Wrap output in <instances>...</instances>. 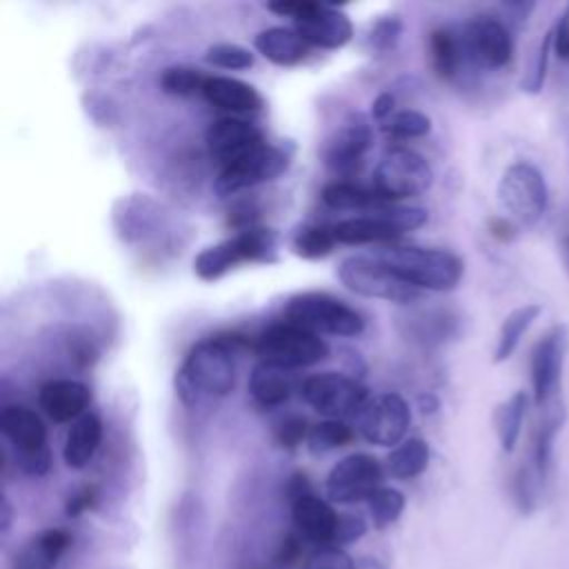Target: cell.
<instances>
[{
    "mask_svg": "<svg viewBox=\"0 0 569 569\" xmlns=\"http://www.w3.org/2000/svg\"><path fill=\"white\" fill-rule=\"evenodd\" d=\"M385 469L371 453H349L338 460L325 480V491L331 502L353 505L367 502L382 487Z\"/></svg>",
    "mask_w": 569,
    "mask_h": 569,
    "instance_id": "7c38bea8",
    "label": "cell"
},
{
    "mask_svg": "<svg viewBox=\"0 0 569 569\" xmlns=\"http://www.w3.org/2000/svg\"><path fill=\"white\" fill-rule=\"evenodd\" d=\"M93 505H96V489H93V487H82V489H78L73 496H69L64 511H67V516L76 518V516H80L82 511L91 509Z\"/></svg>",
    "mask_w": 569,
    "mask_h": 569,
    "instance_id": "bcb514c9",
    "label": "cell"
},
{
    "mask_svg": "<svg viewBox=\"0 0 569 569\" xmlns=\"http://www.w3.org/2000/svg\"><path fill=\"white\" fill-rule=\"evenodd\" d=\"M353 438V429L345 422V420H320L318 425H313L309 429L307 436V447L311 453H327L333 449H340L345 445H349Z\"/></svg>",
    "mask_w": 569,
    "mask_h": 569,
    "instance_id": "836d02e7",
    "label": "cell"
},
{
    "mask_svg": "<svg viewBox=\"0 0 569 569\" xmlns=\"http://www.w3.org/2000/svg\"><path fill=\"white\" fill-rule=\"evenodd\" d=\"M293 151L296 147L291 142H282V144L262 142L260 147L251 149L236 162L220 169L213 182L216 193L220 198H229L242 189H251L262 182H271L280 178L289 169Z\"/></svg>",
    "mask_w": 569,
    "mask_h": 569,
    "instance_id": "ba28073f",
    "label": "cell"
},
{
    "mask_svg": "<svg viewBox=\"0 0 569 569\" xmlns=\"http://www.w3.org/2000/svg\"><path fill=\"white\" fill-rule=\"evenodd\" d=\"M429 445L422 438H407L387 456V471L396 480H411L429 465Z\"/></svg>",
    "mask_w": 569,
    "mask_h": 569,
    "instance_id": "4dcf8cb0",
    "label": "cell"
},
{
    "mask_svg": "<svg viewBox=\"0 0 569 569\" xmlns=\"http://www.w3.org/2000/svg\"><path fill=\"white\" fill-rule=\"evenodd\" d=\"M253 351L264 365L296 371L325 360L329 356V345L318 333L284 320L269 325L256 338Z\"/></svg>",
    "mask_w": 569,
    "mask_h": 569,
    "instance_id": "277c9868",
    "label": "cell"
},
{
    "mask_svg": "<svg viewBox=\"0 0 569 569\" xmlns=\"http://www.w3.org/2000/svg\"><path fill=\"white\" fill-rule=\"evenodd\" d=\"M360 436L378 447L400 445L411 425V409L400 393H382L371 398L356 418Z\"/></svg>",
    "mask_w": 569,
    "mask_h": 569,
    "instance_id": "5bb4252c",
    "label": "cell"
},
{
    "mask_svg": "<svg viewBox=\"0 0 569 569\" xmlns=\"http://www.w3.org/2000/svg\"><path fill=\"white\" fill-rule=\"evenodd\" d=\"M0 433L13 447L16 458L47 449V427L42 418L24 405H7L0 411Z\"/></svg>",
    "mask_w": 569,
    "mask_h": 569,
    "instance_id": "d6986e66",
    "label": "cell"
},
{
    "mask_svg": "<svg viewBox=\"0 0 569 569\" xmlns=\"http://www.w3.org/2000/svg\"><path fill=\"white\" fill-rule=\"evenodd\" d=\"M429 213L422 207H400L387 202L376 211L365 216L347 218L333 224L336 238L342 244H369V242H391L402 233L420 229Z\"/></svg>",
    "mask_w": 569,
    "mask_h": 569,
    "instance_id": "8992f818",
    "label": "cell"
},
{
    "mask_svg": "<svg viewBox=\"0 0 569 569\" xmlns=\"http://www.w3.org/2000/svg\"><path fill=\"white\" fill-rule=\"evenodd\" d=\"M433 184L431 164L416 151L389 149L373 169V189L387 200H402L425 193Z\"/></svg>",
    "mask_w": 569,
    "mask_h": 569,
    "instance_id": "8fae6325",
    "label": "cell"
},
{
    "mask_svg": "<svg viewBox=\"0 0 569 569\" xmlns=\"http://www.w3.org/2000/svg\"><path fill=\"white\" fill-rule=\"evenodd\" d=\"M393 107H396L393 93H391V91H382V93L373 100V104H371V118L378 120V122H385V120L391 118Z\"/></svg>",
    "mask_w": 569,
    "mask_h": 569,
    "instance_id": "7dc6e473",
    "label": "cell"
},
{
    "mask_svg": "<svg viewBox=\"0 0 569 569\" xmlns=\"http://www.w3.org/2000/svg\"><path fill=\"white\" fill-rule=\"evenodd\" d=\"M569 349V329L567 325H553L533 347L529 371H531V391L538 407L549 405L558 398L565 356Z\"/></svg>",
    "mask_w": 569,
    "mask_h": 569,
    "instance_id": "4fadbf2b",
    "label": "cell"
},
{
    "mask_svg": "<svg viewBox=\"0 0 569 569\" xmlns=\"http://www.w3.org/2000/svg\"><path fill=\"white\" fill-rule=\"evenodd\" d=\"M302 569H356V562L340 547H320L307 558Z\"/></svg>",
    "mask_w": 569,
    "mask_h": 569,
    "instance_id": "b9f144b4",
    "label": "cell"
},
{
    "mask_svg": "<svg viewBox=\"0 0 569 569\" xmlns=\"http://www.w3.org/2000/svg\"><path fill=\"white\" fill-rule=\"evenodd\" d=\"M38 405L53 422L78 420L91 405V389L80 380L56 378L40 387Z\"/></svg>",
    "mask_w": 569,
    "mask_h": 569,
    "instance_id": "44dd1931",
    "label": "cell"
},
{
    "mask_svg": "<svg viewBox=\"0 0 569 569\" xmlns=\"http://www.w3.org/2000/svg\"><path fill=\"white\" fill-rule=\"evenodd\" d=\"M400 33H402V20L398 16H385L371 24L367 44L371 47V51L387 53L398 44Z\"/></svg>",
    "mask_w": 569,
    "mask_h": 569,
    "instance_id": "60d3db41",
    "label": "cell"
},
{
    "mask_svg": "<svg viewBox=\"0 0 569 569\" xmlns=\"http://www.w3.org/2000/svg\"><path fill=\"white\" fill-rule=\"evenodd\" d=\"M278 247L280 236L273 229H240L236 236L211 247H204L193 258V273L204 282H213L242 262H276Z\"/></svg>",
    "mask_w": 569,
    "mask_h": 569,
    "instance_id": "3957f363",
    "label": "cell"
},
{
    "mask_svg": "<svg viewBox=\"0 0 569 569\" xmlns=\"http://www.w3.org/2000/svg\"><path fill=\"white\" fill-rule=\"evenodd\" d=\"M207 82V76H202L198 69L173 64L167 67L160 73V89L169 96H191V93H202V87Z\"/></svg>",
    "mask_w": 569,
    "mask_h": 569,
    "instance_id": "74e56055",
    "label": "cell"
},
{
    "mask_svg": "<svg viewBox=\"0 0 569 569\" xmlns=\"http://www.w3.org/2000/svg\"><path fill=\"white\" fill-rule=\"evenodd\" d=\"M429 56H431V64H433V71L438 73V78L451 80L460 71L462 60L467 58L462 36H458L445 27L433 29L429 33Z\"/></svg>",
    "mask_w": 569,
    "mask_h": 569,
    "instance_id": "f1b7e54d",
    "label": "cell"
},
{
    "mask_svg": "<svg viewBox=\"0 0 569 569\" xmlns=\"http://www.w3.org/2000/svg\"><path fill=\"white\" fill-rule=\"evenodd\" d=\"M71 547V533L60 527H51L33 536L13 558L11 569H56L60 558Z\"/></svg>",
    "mask_w": 569,
    "mask_h": 569,
    "instance_id": "603a6c76",
    "label": "cell"
},
{
    "mask_svg": "<svg viewBox=\"0 0 569 569\" xmlns=\"http://www.w3.org/2000/svg\"><path fill=\"white\" fill-rule=\"evenodd\" d=\"M558 251H560L562 267H565V271H567V276H569V233L560 238V242H558Z\"/></svg>",
    "mask_w": 569,
    "mask_h": 569,
    "instance_id": "11a10c76",
    "label": "cell"
},
{
    "mask_svg": "<svg viewBox=\"0 0 569 569\" xmlns=\"http://www.w3.org/2000/svg\"><path fill=\"white\" fill-rule=\"evenodd\" d=\"M542 307L531 302V305H522L518 309H513L500 325L498 338H496V347H493V362H505L513 356V351L518 349L525 331L533 325V320L540 316Z\"/></svg>",
    "mask_w": 569,
    "mask_h": 569,
    "instance_id": "f546056e",
    "label": "cell"
},
{
    "mask_svg": "<svg viewBox=\"0 0 569 569\" xmlns=\"http://www.w3.org/2000/svg\"><path fill=\"white\" fill-rule=\"evenodd\" d=\"M553 49V33L551 29L538 40V47L533 49L531 58H529V67L525 69V76L520 80V89L525 93H540L545 87V78H547V67H549V53Z\"/></svg>",
    "mask_w": 569,
    "mask_h": 569,
    "instance_id": "8d00e7d4",
    "label": "cell"
},
{
    "mask_svg": "<svg viewBox=\"0 0 569 569\" xmlns=\"http://www.w3.org/2000/svg\"><path fill=\"white\" fill-rule=\"evenodd\" d=\"M465 53L485 69H502L513 58V38L509 27L493 16H476L462 29Z\"/></svg>",
    "mask_w": 569,
    "mask_h": 569,
    "instance_id": "2e32d148",
    "label": "cell"
},
{
    "mask_svg": "<svg viewBox=\"0 0 569 569\" xmlns=\"http://www.w3.org/2000/svg\"><path fill=\"white\" fill-rule=\"evenodd\" d=\"M202 96L213 104L231 113H253L262 107L260 93L244 80L231 76H207Z\"/></svg>",
    "mask_w": 569,
    "mask_h": 569,
    "instance_id": "cb8c5ba5",
    "label": "cell"
},
{
    "mask_svg": "<svg viewBox=\"0 0 569 569\" xmlns=\"http://www.w3.org/2000/svg\"><path fill=\"white\" fill-rule=\"evenodd\" d=\"M336 276L345 284V289L365 298H378L393 305H411L422 296L418 287L402 280L373 253L342 258Z\"/></svg>",
    "mask_w": 569,
    "mask_h": 569,
    "instance_id": "5b68a950",
    "label": "cell"
},
{
    "mask_svg": "<svg viewBox=\"0 0 569 569\" xmlns=\"http://www.w3.org/2000/svg\"><path fill=\"white\" fill-rule=\"evenodd\" d=\"M545 480L547 478H542L529 462L518 467V471L513 473V480H511V496H513L516 507L522 513H529L536 509V505L540 500V491L545 487Z\"/></svg>",
    "mask_w": 569,
    "mask_h": 569,
    "instance_id": "d590c367",
    "label": "cell"
},
{
    "mask_svg": "<svg viewBox=\"0 0 569 569\" xmlns=\"http://www.w3.org/2000/svg\"><path fill=\"white\" fill-rule=\"evenodd\" d=\"M498 200L518 224H536L549 204V187L545 176L531 162H513L498 182Z\"/></svg>",
    "mask_w": 569,
    "mask_h": 569,
    "instance_id": "9c48e42d",
    "label": "cell"
},
{
    "mask_svg": "<svg viewBox=\"0 0 569 569\" xmlns=\"http://www.w3.org/2000/svg\"><path fill=\"white\" fill-rule=\"evenodd\" d=\"M284 318L287 322L305 327L318 336L329 333L351 338L360 336L365 329V320L353 307L329 293L318 291H307L289 298V302L284 305Z\"/></svg>",
    "mask_w": 569,
    "mask_h": 569,
    "instance_id": "52a82bcc",
    "label": "cell"
},
{
    "mask_svg": "<svg viewBox=\"0 0 569 569\" xmlns=\"http://www.w3.org/2000/svg\"><path fill=\"white\" fill-rule=\"evenodd\" d=\"M307 420L302 416L291 413L276 425V442L284 449H296L302 440H307Z\"/></svg>",
    "mask_w": 569,
    "mask_h": 569,
    "instance_id": "7bdbcfd3",
    "label": "cell"
},
{
    "mask_svg": "<svg viewBox=\"0 0 569 569\" xmlns=\"http://www.w3.org/2000/svg\"><path fill=\"white\" fill-rule=\"evenodd\" d=\"M533 2H509V4H505V9L511 13V20H518V22H522V20H527V16L533 11Z\"/></svg>",
    "mask_w": 569,
    "mask_h": 569,
    "instance_id": "816d5d0a",
    "label": "cell"
},
{
    "mask_svg": "<svg viewBox=\"0 0 569 569\" xmlns=\"http://www.w3.org/2000/svg\"><path fill=\"white\" fill-rule=\"evenodd\" d=\"M527 393L516 391L505 402H500L493 411V425L500 440V447L505 453H511L516 449V442L522 431V420L527 413Z\"/></svg>",
    "mask_w": 569,
    "mask_h": 569,
    "instance_id": "1f68e13d",
    "label": "cell"
},
{
    "mask_svg": "<svg viewBox=\"0 0 569 569\" xmlns=\"http://www.w3.org/2000/svg\"><path fill=\"white\" fill-rule=\"evenodd\" d=\"M373 256L420 291H451L465 273L462 260L447 249L385 247Z\"/></svg>",
    "mask_w": 569,
    "mask_h": 569,
    "instance_id": "7a4b0ae2",
    "label": "cell"
},
{
    "mask_svg": "<svg viewBox=\"0 0 569 569\" xmlns=\"http://www.w3.org/2000/svg\"><path fill=\"white\" fill-rule=\"evenodd\" d=\"M320 198L329 209H336V211L369 213V211H376L378 207L387 204V200L373 187L367 189L351 180H333V182L325 184L320 191Z\"/></svg>",
    "mask_w": 569,
    "mask_h": 569,
    "instance_id": "83f0119b",
    "label": "cell"
},
{
    "mask_svg": "<svg viewBox=\"0 0 569 569\" xmlns=\"http://www.w3.org/2000/svg\"><path fill=\"white\" fill-rule=\"evenodd\" d=\"M551 33H553V51H556V56L562 58L565 62H569V4L558 16Z\"/></svg>",
    "mask_w": 569,
    "mask_h": 569,
    "instance_id": "f6af8a7d",
    "label": "cell"
},
{
    "mask_svg": "<svg viewBox=\"0 0 569 569\" xmlns=\"http://www.w3.org/2000/svg\"><path fill=\"white\" fill-rule=\"evenodd\" d=\"M307 2H309V0H278V2H269L267 9L273 11V13H278V16L293 18V20H296V18L305 11Z\"/></svg>",
    "mask_w": 569,
    "mask_h": 569,
    "instance_id": "c3c4849f",
    "label": "cell"
},
{
    "mask_svg": "<svg viewBox=\"0 0 569 569\" xmlns=\"http://www.w3.org/2000/svg\"><path fill=\"white\" fill-rule=\"evenodd\" d=\"M298 556H300V538L289 536L287 540H282L276 560H278V565H291Z\"/></svg>",
    "mask_w": 569,
    "mask_h": 569,
    "instance_id": "f907efd6",
    "label": "cell"
},
{
    "mask_svg": "<svg viewBox=\"0 0 569 569\" xmlns=\"http://www.w3.org/2000/svg\"><path fill=\"white\" fill-rule=\"evenodd\" d=\"M247 347L238 333H218L196 342L176 371V393L187 405L224 398L236 385V356Z\"/></svg>",
    "mask_w": 569,
    "mask_h": 569,
    "instance_id": "6da1fadb",
    "label": "cell"
},
{
    "mask_svg": "<svg viewBox=\"0 0 569 569\" xmlns=\"http://www.w3.org/2000/svg\"><path fill=\"white\" fill-rule=\"evenodd\" d=\"M489 233L502 242L516 238V224L507 218H491L489 220Z\"/></svg>",
    "mask_w": 569,
    "mask_h": 569,
    "instance_id": "681fc988",
    "label": "cell"
},
{
    "mask_svg": "<svg viewBox=\"0 0 569 569\" xmlns=\"http://www.w3.org/2000/svg\"><path fill=\"white\" fill-rule=\"evenodd\" d=\"M542 409V418L538 420L533 436H531V449H529V465L542 476H549L551 469V460H553V440L558 436V431L565 425L567 411L565 405L556 398L549 405L540 407Z\"/></svg>",
    "mask_w": 569,
    "mask_h": 569,
    "instance_id": "484cf974",
    "label": "cell"
},
{
    "mask_svg": "<svg viewBox=\"0 0 569 569\" xmlns=\"http://www.w3.org/2000/svg\"><path fill=\"white\" fill-rule=\"evenodd\" d=\"M11 527V505L7 498H2V507H0V531L7 533Z\"/></svg>",
    "mask_w": 569,
    "mask_h": 569,
    "instance_id": "db71d44e",
    "label": "cell"
},
{
    "mask_svg": "<svg viewBox=\"0 0 569 569\" xmlns=\"http://www.w3.org/2000/svg\"><path fill=\"white\" fill-rule=\"evenodd\" d=\"M293 29L309 47L320 49H340L353 38V24L342 9L311 0L293 20Z\"/></svg>",
    "mask_w": 569,
    "mask_h": 569,
    "instance_id": "e0dca14e",
    "label": "cell"
},
{
    "mask_svg": "<svg viewBox=\"0 0 569 569\" xmlns=\"http://www.w3.org/2000/svg\"><path fill=\"white\" fill-rule=\"evenodd\" d=\"M204 142H207L209 156L222 169V167L236 162L238 158H242L244 153H249L251 149L260 147L264 142V136L253 122H247L236 116H224V118L213 120L207 127Z\"/></svg>",
    "mask_w": 569,
    "mask_h": 569,
    "instance_id": "ac0fdd59",
    "label": "cell"
},
{
    "mask_svg": "<svg viewBox=\"0 0 569 569\" xmlns=\"http://www.w3.org/2000/svg\"><path fill=\"white\" fill-rule=\"evenodd\" d=\"M338 516L340 513L316 493H305L291 502V520L298 533L318 547H333Z\"/></svg>",
    "mask_w": 569,
    "mask_h": 569,
    "instance_id": "ffe728a7",
    "label": "cell"
},
{
    "mask_svg": "<svg viewBox=\"0 0 569 569\" xmlns=\"http://www.w3.org/2000/svg\"><path fill=\"white\" fill-rule=\"evenodd\" d=\"M367 509H369V516L373 520V527L376 529H387L389 525H393L402 516L405 496H402V491L382 485L376 493L369 496Z\"/></svg>",
    "mask_w": 569,
    "mask_h": 569,
    "instance_id": "e575fe53",
    "label": "cell"
},
{
    "mask_svg": "<svg viewBox=\"0 0 569 569\" xmlns=\"http://www.w3.org/2000/svg\"><path fill=\"white\" fill-rule=\"evenodd\" d=\"M385 131L396 140L420 138L431 131V120L422 111L405 109V111H398L391 116V120L385 124Z\"/></svg>",
    "mask_w": 569,
    "mask_h": 569,
    "instance_id": "ab89813d",
    "label": "cell"
},
{
    "mask_svg": "<svg viewBox=\"0 0 569 569\" xmlns=\"http://www.w3.org/2000/svg\"><path fill=\"white\" fill-rule=\"evenodd\" d=\"M418 407L422 413H433V411H438L440 400L433 393H422V396H418Z\"/></svg>",
    "mask_w": 569,
    "mask_h": 569,
    "instance_id": "f5cc1de1",
    "label": "cell"
},
{
    "mask_svg": "<svg viewBox=\"0 0 569 569\" xmlns=\"http://www.w3.org/2000/svg\"><path fill=\"white\" fill-rule=\"evenodd\" d=\"M338 244L333 227L327 224H305L291 238V249L305 260H318L329 256Z\"/></svg>",
    "mask_w": 569,
    "mask_h": 569,
    "instance_id": "d6a6232c",
    "label": "cell"
},
{
    "mask_svg": "<svg viewBox=\"0 0 569 569\" xmlns=\"http://www.w3.org/2000/svg\"><path fill=\"white\" fill-rule=\"evenodd\" d=\"M204 60L220 69L242 71L253 64V53L236 42H216L204 51Z\"/></svg>",
    "mask_w": 569,
    "mask_h": 569,
    "instance_id": "f35d334b",
    "label": "cell"
},
{
    "mask_svg": "<svg viewBox=\"0 0 569 569\" xmlns=\"http://www.w3.org/2000/svg\"><path fill=\"white\" fill-rule=\"evenodd\" d=\"M302 400L318 413L331 420H345L360 416L365 405L371 400L367 387L356 378L340 371H322L309 376L300 385Z\"/></svg>",
    "mask_w": 569,
    "mask_h": 569,
    "instance_id": "30bf717a",
    "label": "cell"
},
{
    "mask_svg": "<svg viewBox=\"0 0 569 569\" xmlns=\"http://www.w3.org/2000/svg\"><path fill=\"white\" fill-rule=\"evenodd\" d=\"M296 373L273 365L258 362L249 376V393L262 409H276L289 402L296 391Z\"/></svg>",
    "mask_w": 569,
    "mask_h": 569,
    "instance_id": "7402d4cb",
    "label": "cell"
},
{
    "mask_svg": "<svg viewBox=\"0 0 569 569\" xmlns=\"http://www.w3.org/2000/svg\"><path fill=\"white\" fill-rule=\"evenodd\" d=\"M371 144H373L371 124L362 113L356 111L329 136V140L322 147V160L333 173L342 178H351L362 167Z\"/></svg>",
    "mask_w": 569,
    "mask_h": 569,
    "instance_id": "9a60e30c",
    "label": "cell"
},
{
    "mask_svg": "<svg viewBox=\"0 0 569 569\" xmlns=\"http://www.w3.org/2000/svg\"><path fill=\"white\" fill-rule=\"evenodd\" d=\"M256 51L278 67H293L309 53V44L291 27H267L253 38Z\"/></svg>",
    "mask_w": 569,
    "mask_h": 569,
    "instance_id": "d4e9b609",
    "label": "cell"
},
{
    "mask_svg": "<svg viewBox=\"0 0 569 569\" xmlns=\"http://www.w3.org/2000/svg\"><path fill=\"white\" fill-rule=\"evenodd\" d=\"M367 531V522L356 513H340L338 516V529H336V542L333 547L356 542Z\"/></svg>",
    "mask_w": 569,
    "mask_h": 569,
    "instance_id": "ee69618b",
    "label": "cell"
},
{
    "mask_svg": "<svg viewBox=\"0 0 569 569\" xmlns=\"http://www.w3.org/2000/svg\"><path fill=\"white\" fill-rule=\"evenodd\" d=\"M100 442H102V420L91 411L80 416L78 420H73L62 447L64 465L69 469H84L96 456Z\"/></svg>",
    "mask_w": 569,
    "mask_h": 569,
    "instance_id": "4316f807",
    "label": "cell"
}]
</instances>
